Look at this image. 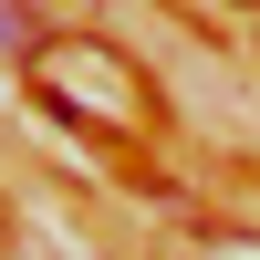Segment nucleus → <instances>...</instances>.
<instances>
[{
	"instance_id": "nucleus-1",
	"label": "nucleus",
	"mask_w": 260,
	"mask_h": 260,
	"mask_svg": "<svg viewBox=\"0 0 260 260\" xmlns=\"http://www.w3.org/2000/svg\"><path fill=\"white\" fill-rule=\"evenodd\" d=\"M0 52H31V0H0Z\"/></svg>"
}]
</instances>
